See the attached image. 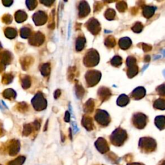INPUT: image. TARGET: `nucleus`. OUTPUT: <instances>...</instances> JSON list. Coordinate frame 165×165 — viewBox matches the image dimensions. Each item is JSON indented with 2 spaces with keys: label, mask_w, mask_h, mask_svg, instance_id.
Returning a JSON list of instances; mask_svg holds the SVG:
<instances>
[{
  "label": "nucleus",
  "mask_w": 165,
  "mask_h": 165,
  "mask_svg": "<svg viewBox=\"0 0 165 165\" xmlns=\"http://www.w3.org/2000/svg\"><path fill=\"white\" fill-rule=\"evenodd\" d=\"M126 137H127V134L125 130L121 128H117L111 135L110 140L112 144L114 145L121 146L125 142Z\"/></svg>",
  "instance_id": "obj_1"
},
{
  "label": "nucleus",
  "mask_w": 165,
  "mask_h": 165,
  "mask_svg": "<svg viewBox=\"0 0 165 165\" xmlns=\"http://www.w3.org/2000/svg\"><path fill=\"white\" fill-rule=\"evenodd\" d=\"M99 54L95 50L91 49L88 51L84 59V63L87 66H94L99 63Z\"/></svg>",
  "instance_id": "obj_2"
},
{
  "label": "nucleus",
  "mask_w": 165,
  "mask_h": 165,
  "mask_svg": "<svg viewBox=\"0 0 165 165\" xmlns=\"http://www.w3.org/2000/svg\"><path fill=\"white\" fill-rule=\"evenodd\" d=\"M32 104L36 110H42L46 108L47 102L41 93L38 92L32 99Z\"/></svg>",
  "instance_id": "obj_3"
},
{
  "label": "nucleus",
  "mask_w": 165,
  "mask_h": 165,
  "mask_svg": "<svg viewBox=\"0 0 165 165\" xmlns=\"http://www.w3.org/2000/svg\"><path fill=\"white\" fill-rule=\"evenodd\" d=\"M101 74L99 72L96 70H91L88 72L86 74V80H87V85L90 87H92L97 84L101 79Z\"/></svg>",
  "instance_id": "obj_4"
},
{
  "label": "nucleus",
  "mask_w": 165,
  "mask_h": 165,
  "mask_svg": "<svg viewBox=\"0 0 165 165\" xmlns=\"http://www.w3.org/2000/svg\"><path fill=\"white\" fill-rule=\"evenodd\" d=\"M139 146L146 151H153L156 147V143L152 138L144 137L141 138L139 143Z\"/></svg>",
  "instance_id": "obj_5"
},
{
  "label": "nucleus",
  "mask_w": 165,
  "mask_h": 165,
  "mask_svg": "<svg viewBox=\"0 0 165 165\" xmlns=\"http://www.w3.org/2000/svg\"><path fill=\"white\" fill-rule=\"evenodd\" d=\"M95 118L97 123L103 126L108 125L110 123V120L108 114L106 112L101 110H98L97 111Z\"/></svg>",
  "instance_id": "obj_6"
},
{
  "label": "nucleus",
  "mask_w": 165,
  "mask_h": 165,
  "mask_svg": "<svg viewBox=\"0 0 165 165\" xmlns=\"http://www.w3.org/2000/svg\"><path fill=\"white\" fill-rule=\"evenodd\" d=\"M126 63H127L128 67V76L130 78H133L138 72V68L137 64H136L135 59L131 56L128 57Z\"/></svg>",
  "instance_id": "obj_7"
},
{
  "label": "nucleus",
  "mask_w": 165,
  "mask_h": 165,
  "mask_svg": "<svg viewBox=\"0 0 165 165\" xmlns=\"http://www.w3.org/2000/svg\"><path fill=\"white\" fill-rule=\"evenodd\" d=\"M147 116L141 113H138L133 116V125L139 129H142L146 126L147 124Z\"/></svg>",
  "instance_id": "obj_8"
},
{
  "label": "nucleus",
  "mask_w": 165,
  "mask_h": 165,
  "mask_svg": "<svg viewBox=\"0 0 165 165\" xmlns=\"http://www.w3.org/2000/svg\"><path fill=\"white\" fill-rule=\"evenodd\" d=\"M47 20V16L44 12L38 11L33 16V21L37 26L42 25L46 23Z\"/></svg>",
  "instance_id": "obj_9"
},
{
  "label": "nucleus",
  "mask_w": 165,
  "mask_h": 165,
  "mask_svg": "<svg viewBox=\"0 0 165 165\" xmlns=\"http://www.w3.org/2000/svg\"><path fill=\"white\" fill-rule=\"evenodd\" d=\"M95 147H96L97 149L99 151L104 154V153L107 152L109 150V147L108 143H107L106 141L103 138H99L96 141V142L95 143Z\"/></svg>",
  "instance_id": "obj_10"
},
{
  "label": "nucleus",
  "mask_w": 165,
  "mask_h": 165,
  "mask_svg": "<svg viewBox=\"0 0 165 165\" xmlns=\"http://www.w3.org/2000/svg\"><path fill=\"white\" fill-rule=\"evenodd\" d=\"M87 28L94 34H98L101 29L99 22L95 19H90L88 21L87 23Z\"/></svg>",
  "instance_id": "obj_11"
},
{
  "label": "nucleus",
  "mask_w": 165,
  "mask_h": 165,
  "mask_svg": "<svg viewBox=\"0 0 165 165\" xmlns=\"http://www.w3.org/2000/svg\"><path fill=\"white\" fill-rule=\"evenodd\" d=\"M44 39V35L41 33L37 32L36 34H35L33 36L31 37L29 42L31 45H35V46H39L43 43Z\"/></svg>",
  "instance_id": "obj_12"
},
{
  "label": "nucleus",
  "mask_w": 165,
  "mask_h": 165,
  "mask_svg": "<svg viewBox=\"0 0 165 165\" xmlns=\"http://www.w3.org/2000/svg\"><path fill=\"white\" fill-rule=\"evenodd\" d=\"M79 10H80V18H83L87 16L88 14L90 13V9L88 6V4L86 1H81L79 6Z\"/></svg>",
  "instance_id": "obj_13"
},
{
  "label": "nucleus",
  "mask_w": 165,
  "mask_h": 165,
  "mask_svg": "<svg viewBox=\"0 0 165 165\" xmlns=\"http://www.w3.org/2000/svg\"><path fill=\"white\" fill-rule=\"evenodd\" d=\"M12 59V56L10 52L4 51L0 54V60L2 64H7L11 63Z\"/></svg>",
  "instance_id": "obj_14"
},
{
  "label": "nucleus",
  "mask_w": 165,
  "mask_h": 165,
  "mask_svg": "<svg viewBox=\"0 0 165 165\" xmlns=\"http://www.w3.org/2000/svg\"><path fill=\"white\" fill-rule=\"evenodd\" d=\"M146 90L143 87H137V88L133 90L132 92V97L133 99H141L145 95Z\"/></svg>",
  "instance_id": "obj_15"
},
{
  "label": "nucleus",
  "mask_w": 165,
  "mask_h": 165,
  "mask_svg": "<svg viewBox=\"0 0 165 165\" xmlns=\"http://www.w3.org/2000/svg\"><path fill=\"white\" fill-rule=\"evenodd\" d=\"M119 47H120L122 49H124V50L128 49L131 45V39L128 37L121 38V39L119 40Z\"/></svg>",
  "instance_id": "obj_16"
},
{
  "label": "nucleus",
  "mask_w": 165,
  "mask_h": 165,
  "mask_svg": "<svg viewBox=\"0 0 165 165\" xmlns=\"http://www.w3.org/2000/svg\"><path fill=\"white\" fill-rule=\"evenodd\" d=\"M98 94H99L100 97H101V99H102L104 101V100L109 98V97L110 96L111 93L108 88H106L105 87H101L99 90V91H98Z\"/></svg>",
  "instance_id": "obj_17"
},
{
  "label": "nucleus",
  "mask_w": 165,
  "mask_h": 165,
  "mask_svg": "<svg viewBox=\"0 0 165 165\" xmlns=\"http://www.w3.org/2000/svg\"><path fill=\"white\" fill-rule=\"evenodd\" d=\"M27 15L24 11H18L15 14V19L18 23H22L27 20Z\"/></svg>",
  "instance_id": "obj_18"
},
{
  "label": "nucleus",
  "mask_w": 165,
  "mask_h": 165,
  "mask_svg": "<svg viewBox=\"0 0 165 165\" xmlns=\"http://www.w3.org/2000/svg\"><path fill=\"white\" fill-rule=\"evenodd\" d=\"M82 125L87 128L88 130H91L93 129V122L92 119L88 117H83L82 119Z\"/></svg>",
  "instance_id": "obj_19"
},
{
  "label": "nucleus",
  "mask_w": 165,
  "mask_h": 165,
  "mask_svg": "<svg viewBox=\"0 0 165 165\" xmlns=\"http://www.w3.org/2000/svg\"><path fill=\"white\" fill-rule=\"evenodd\" d=\"M5 34L6 37L9 39H14L17 35V31L15 28L8 27L5 30Z\"/></svg>",
  "instance_id": "obj_20"
},
{
  "label": "nucleus",
  "mask_w": 165,
  "mask_h": 165,
  "mask_svg": "<svg viewBox=\"0 0 165 165\" xmlns=\"http://www.w3.org/2000/svg\"><path fill=\"white\" fill-rule=\"evenodd\" d=\"M129 98L125 94H122L119 97V98L117 100V103L118 105H119L120 106H126L129 103Z\"/></svg>",
  "instance_id": "obj_21"
},
{
  "label": "nucleus",
  "mask_w": 165,
  "mask_h": 165,
  "mask_svg": "<svg viewBox=\"0 0 165 165\" xmlns=\"http://www.w3.org/2000/svg\"><path fill=\"white\" fill-rule=\"evenodd\" d=\"M3 95L5 98L9 99H14L16 97V92L14 90L9 88L5 90L3 93Z\"/></svg>",
  "instance_id": "obj_22"
},
{
  "label": "nucleus",
  "mask_w": 165,
  "mask_h": 165,
  "mask_svg": "<svg viewBox=\"0 0 165 165\" xmlns=\"http://www.w3.org/2000/svg\"><path fill=\"white\" fill-rule=\"evenodd\" d=\"M155 8L154 7L145 6L144 10H143V14H144V16H145V17L147 18L152 17L153 14L155 12Z\"/></svg>",
  "instance_id": "obj_23"
},
{
  "label": "nucleus",
  "mask_w": 165,
  "mask_h": 165,
  "mask_svg": "<svg viewBox=\"0 0 165 165\" xmlns=\"http://www.w3.org/2000/svg\"><path fill=\"white\" fill-rule=\"evenodd\" d=\"M155 125L159 128L160 130H163L164 128V117L158 116L155 119Z\"/></svg>",
  "instance_id": "obj_24"
},
{
  "label": "nucleus",
  "mask_w": 165,
  "mask_h": 165,
  "mask_svg": "<svg viewBox=\"0 0 165 165\" xmlns=\"http://www.w3.org/2000/svg\"><path fill=\"white\" fill-rule=\"evenodd\" d=\"M86 43V40L85 37H79L77 41H76V50L78 51H81V50L83 49L85 47Z\"/></svg>",
  "instance_id": "obj_25"
},
{
  "label": "nucleus",
  "mask_w": 165,
  "mask_h": 165,
  "mask_svg": "<svg viewBox=\"0 0 165 165\" xmlns=\"http://www.w3.org/2000/svg\"><path fill=\"white\" fill-rule=\"evenodd\" d=\"M94 101L90 99L86 103V105L85 106V111L86 112H87V113L92 112L93 110H94Z\"/></svg>",
  "instance_id": "obj_26"
},
{
  "label": "nucleus",
  "mask_w": 165,
  "mask_h": 165,
  "mask_svg": "<svg viewBox=\"0 0 165 165\" xmlns=\"http://www.w3.org/2000/svg\"><path fill=\"white\" fill-rule=\"evenodd\" d=\"M41 73L42 74L43 76H48L50 74V71H51V66L49 63H46L43 64L41 67Z\"/></svg>",
  "instance_id": "obj_27"
},
{
  "label": "nucleus",
  "mask_w": 165,
  "mask_h": 165,
  "mask_svg": "<svg viewBox=\"0 0 165 165\" xmlns=\"http://www.w3.org/2000/svg\"><path fill=\"white\" fill-rule=\"evenodd\" d=\"M31 30L28 27H23L20 30V35L21 37L28 38L30 36Z\"/></svg>",
  "instance_id": "obj_28"
},
{
  "label": "nucleus",
  "mask_w": 165,
  "mask_h": 165,
  "mask_svg": "<svg viewBox=\"0 0 165 165\" xmlns=\"http://www.w3.org/2000/svg\"><path fill=\"white\" fill-rule=\"evenodd\" d=\"M154 106L157 109H164V100L162 99H159L154 103Z\"/></svg>",
  "instance_id": "obj_29"
},
{
  "label": "nucleus",
  "mask_w": 165,
  "mask_h": 165,
  "mask_svg": "<svg viewBox=\"0 0 165 165\" xmlns=\"http://www.w3.org/2000/svg\"><path fill=\"white\" fill-rule=\"evenodd\" d=\"M21 83H22V87L23 88H28L30 87V78L28 76H25L23 78H22V80H21Z\"/></svg>",
  "instance_id": "obj_30"
},
{
  "label": "nucleus",
  "mask_w": 165,
  "mask_h": 165,
  "mask_svg": "<svg viewBox=\"0 0 165 165\" xmlns=\"http://www.w3.org/2000/svg\"><path fill=\"white\" fill-rule=\"evenodd\" d=\"M13 80V76L11 75V74H5L2 79V82L4 84H9L12 82V81Z\"/></svg>",
  "instance_id": "obj_31"
},
{
  "label": "nucleus",
  "mask_w": 165,
  "mask_h": 165,
  "mask_svg": "<svg viewBox=\"0 0 165 165\" xmlns=\"http://www.w3.org/2000/svg\"><path fill=\"white\" fill-rule=\"evenodd\" d=\"M115 16H116V12H115L113 9H108V10H107L106 12H105V17L106 18L107 20H113Z\"/></svg>",
  "instance_id": "obj_32"
},
{
  "label": "nucleus",
  "mask_w": 165,
  "mask_h": 165,
  "mask_svg": "<svg viewBox=\"0 0 165 165\" xmlns=\"http://www.w3.org/2000/svg\"><path fill=\"white\" fill-rule=\"evenodd\" d=\"M111 64L113 66H118L122 64V59L119 56H115L111 61Z\"/></svg>",
  "instance_id": "obj_33"
},
{
  "label": "nucleus",
  "mask_w": 165,
  "mask_h": 165,
  "mask_svg": "<svg viewBox=\"0 0 165 165\" xmlns=\"http://www.w3.org/2000/svg\"><path fill=\"white\" fill-rule=\"evenodd\" d=\"M115 44H116V41H115V39L113 37H109L105 40V45L106 46L113 47L115 46Z\"/></svg>",
  "instance_id": "obj_34"
},
{
  "label": "nucleus",
  "mask_w": 165,
  "mask_h": 165,
  "mask_svg": "<svg viewBox=\"0 0 165 165\" xmlns=\"http://www.w3.org/2000/svg\"><path fill=\"white\" fill-rule=\"evenodd\" d=\"M26 4L29 10H33L37 6L36 1H26Z\"/></svg>",
  "instance_id": "obj_35"
},
{
  "label": "nucleus",
  "mask_w": 165,
  "mask_h": 165,
  "mask_svg": "<svg viewBox=\"0 0 165 165\" xmlns=\"http://www.w3.org/2000/svg\"><path fill=\"white\" fill-rule=\"evenodd\" d=\"M143 25L141 23H137L135 25L132 27V30H133V32H141V30H143Z\"/></svg>",
  "instance_id": "obj_36"
},
{
  "label": "nucleus",
  "mask_w": 165,
  "mask_h": 165,
  "mask_svg": "<svg viewBox=\"0 0 165 165\" xmlns=\"http://www.w3.org/2000/svg\"><path fill=\"white\" fill-rule=\"evenodd\" d=\"M84 89H83V87L78 85L77 88H76V94H77V96L78 97H80V99L83 97V94H84Z\"/></svg>",
  "instance_id": "obj_37"
},
{
  "label": "nucleus",
  "mask_w": 165,
  "mask_h": 165,
  "mask_svg": "<svg viewBox=\"0 0 165 165\" xmlns=\"http://www.w3.org/2000/svg\"><path fill=\"white\" fill-rule=\"evenodd\" d=\"M117 8H118V10L121 12L125 11V10L126 8V5L125 2L121 1V2H119L118 5H117Z\"/></svg>",
  "instance_id": "obj_38"
},
{
  "label": "nucleus",
  "mask_w": 165,
  "mask_h": 165,
  "mask_svg": "<svg viewBox=\"0 0 165 165\" xmlns=\"http://www.w3.org/2000/svg\"><path fill=\"white\" fill-rule=\"evenodd\" d=\"M2 20L6 24H10L12 22V18L11 15L7 14V15H5L3 16V18H2Z\"/></svg>",
  "instance_id": "obj_39"
},
{
  "label": "nucleus",
  "mask_w": 165,
  "mask_h": 165,
  "mask_svg": "<svg viewBox=\"0 0 165 165\" xmlns=\"http://www.w3.org/2000/svg\"><path fill=\"white\" fill-rule=\"evenodd\" d=\"M32 131V127L30 125H25V127H24V133H25V135H28Z\"/></svg>",
  "instance_id": "obj_40"
},
{
  "label": "nucleus",
  "mask_w": 165,
  "mask_h": 165,
  "mask_svg": "<svg viewBox=\"0 0 165 165\" xmlns=\"http://www.w3.org/2000/svg\"><path fill=\"white\" fill-rule=\"evenodd\" d=\"M2 3L5 7H10L13 3V1H2Z\"/></svg>",
  "instance_id": "obj_41"
},
{
  "label": "nucleus",
  "mask_w": 165,
  "mask_h": 165,
  "mask_svg": "<svg viewBox=\"0 0 165 165\" xmlns=\"http://www.w3.org/2000/svg\"><path fill=\"white\" fill-rule=\"evenodd\" d=\"M70 115L69 114L68 112H66L65 117H64V121L66 122H69L70 121Z\"/></svg>",
  "instance_id": "obj_42"
},
{
  "label": "nucleus",
  "mask_w": 165,
  "mask_h": 165,
  "mask_svg": "<svg viewBox=\"0 0 165 165\" xmlns=\"http://www.w3.org/2000/svg\"><path fill=\"white\" fill-rule=\"evenodd\" d=\"M53 2L54 1H41V3L45 4L46 6H50Z\"/></svg>",
  "instance_id": "obj_43"
},
{
  "label": "nucleus",
  "mask_w": 165,
  "mask_h": 165,
  "mask_svg": "<svg viewBox=\"0 0 165 165\" xmlns=\"http://www.w3.org/2000/svg\"><path fill=\"white\" fill-rule=\"evenodd\" d=\"M60 94H61L60 90H57L56 91V92H55V94H54L55 98H56V99H57V98L59 96V95H60Z\"/></svg>",
  "instance_id": "obj_44"
},
{
  "label": "nucleus",
  "mask_w": 165,
  "mask_h": 165,
  "mask_svg": "<svg viewBox=\"0 0 165 165\" xmlns=\"http://www.w3.org/2000/svg\"><path fill=\"white\" fill-rule=\"evenodd\" d=\"M160 89H161V90H159V94H162V95H164V85H162V86H161V87H159Z\"/></svg>",
  "instance_id": "obj_45"
},
{
  "label": "nucleus",
  "mask_w": 165,
  "mask_h": 165,
  "mask_svg": "<svg viewBox=\"0 0 165 165\" xmlns=\"http://www.w3.org/2000/svg\"><path fill=\"white\" fill-rule=\"evenodd\" d=\"M5 69V66L3 64H2L1 63H0V72L3 71Z\"/></svg>",
  "instance_id": "obj_46"
},
{
  "label": "nucleus",
  "mask_w": 165,
  "mask_h": 165,
  "mask_svg": "<svg viewBox=\"0 0 165 165\" xmlns=\"http://www.w3.org/2000/svg\"><path fill=\"white\" fill-rule=\"evenodd\" d=\"M128 165H143V164H140V163H137V162H134V163H130V164H128Z\"/></svg>",
  "instance_id": "obj_47"
},
{
  "label": "nucleus",
  "mask_w": 165,
  "mask_h": 165,
  "mask_svg": "<svg viewBox=\"0 0 165 165\" xmlns=\"http://www.w3.org/2000/svg\"><path fill=\"white\" fill-rule=\"evenodd\" d=\"M1 48H2V46H1V43H0V49H1Z\"/></svg>",
  "instance_id": "obj_48"
}]
</instances>
